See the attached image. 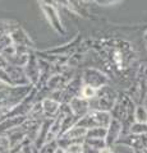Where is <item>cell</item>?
Returning a JSON list of instances; mask_svg holds the SVG:
<instances>
[{
  "label": "cell",
  "mask_w": 147,
  "mask_h": 153,
  "mask_svg": "<svg viewBox=\"0 0 147 153\" xmlns=\"http://www.w3.org/2000/svg\"><path fill=\"white\" fill-rule=\"evenodd\" d=\"M146 124H147V121H146Z\"/></svg>",
  "instance_id": "44dd1931"
},
{
  "label": "cell",
  "mask_w": 147,
  "mask_h": 153,
  "mask_svg": "<svg viewBox=\"0 0 147 153\" xmlns=\"http://www.w3.org/2000/svg\"><path fill=\"white\" fill-rule=\"evenodd\" d=\"M98 153H113V149L110 147H104V148H101L100 151H98Z\"/></svg>",
  "instance_id": "9a60e30c"
},
{
  "label": "cell",
  "mask_w": 147,
  "mask_h": 153,
  "mask_svg": "<svg viewBox=\"0 0 147 153\" xmlns=\"http://www.w3.org/2000/svg\"><path fill=\"white\" fill-rule=\"evenodd\" d=\"M54 153H65V151L63 149V148H56Z\"/></svg>",
  "instance_id": "e0dca14e"
},
{
  "label": "cell",
  "mask_w": 147,
  "mask_h": 153,
  "mask_svg": "<svg viewBox=\"0 0 147 153\" xmlns=\"http://www.w3.org/2000/svg\"><path fill=\"white\" fill-rule=\"evenodd\" d=\"M81 79L83 80L84 84L91 85V87L96 89L104 87L107 83V78L97 69H87L83 74V78H81Z\"/></svg>",
  "instance_id": "3957f363"
},
{
  "label": "cell",
  "mask_w": 147,
  "mask_h": 153,
  "mask_svg": "<svg viewBox=\"0 0 147 153\" xmlns=\"http://www.w3.org/2000/svg\"><path fill=\"white\" fill-rule=\"evenodd\" d=\"M107 133L106 128H92L87 130L86 138H91V139H105Z\"/></svg>",
  "instance_id": "ba28073f"
},
{
  "label": "cell",
  "mask_w": 147,
  "mask_h": 153,
  "mask_svg": "<svg viewBox=\"0 0 147 153\" xmlns=\"http://www.w3.org/2000/svg\"><path fill=\"white\" fill-rule=\"evenodd\" d=\"M42 106V112L46 116H55L59 114V108H60V102L55 101L53 98H47L44 100L41 103Z\"/></svg>",
  "instance_id": "52a82bcc"
},
{
  "label": "cell",
  "mask_w": 147,
  "mask_h": 153,
  "mask_svg": "<svg viewBox=\"0 0 147 153\" xmlns=\"http://www.w3.org/2000/svg\"><path fill=\"white\" fill-rule=\"evenodd\" d=\"M111 114H109L106 111H95L91 110L90 112H87L82 119L75 123V125H78L81 128H84L90 130L92 128H106L110 125L111 123Z\"/></svg>",
  "instance_id": "7a4b0ae2"
},
{
  "label": "cell",
  "mask_w": 147,
  "mask_h": 153,
  "mask_svg": "<svg viewBox=\"0 0 147 153\" xmlns=\"http://www.w3.org/2000/svg\"><path fill=\"white\" fill-rule=\"evenodd\" d=\"M118 100V93L109 85H104V87L98 88L95 97L88 100L90 108L95 110V111H111Z\"/></svg>",
  "instance_id": "6da1fadb"
},
{
  "label": "cell",
  "mask_w": 147,
  "mask_h": 153,
  "mask_svg": "<svg viewBox=\"0 0 147 153\" xmlns=\"http://www.w3.org/2000/svg\"><path fill=\"white\" fill-rule=\"evenodd\" d=\"M97 89L91 87V85H87V84H83L82 88H81V92H79V97H82L84 100H91L92 97H95V94H96Z\"/></svg>",
  "instance_id": "9c48e42d"
},
{
  "label": "cell",
  "mask_w": 147,
  "mask_h": 153,
  "mask_svg": "<svg viewBox=\"0 0 147 153\" xmlns=\"http://www.w3.org/2000/svg\"><path fill=\"white\" fill-rule=\"evenodd\" d=\"M65 153H82L83 151V142H75V143H72L69 144L67 148H64Z\"/></svg>",
  "instance_id": "7c38bea8"
},
{
  "label": "cell",
  "mask_w": 147,
  "mask_h": 153,
  "mask_svg": "<svg viewBox=\"0 0 147 153\" xmlns=\"http://www.w3.org/2000/svg\"><path fill=\"white\" fill-rule=\"evenodd\" d=\"M42 9H44L47 19L50 21V23L53 25V27L55 28V30L58 32L64 33V30H63V27H61V22H60V18H59V14L55 10V8L53 5H42Z\"/></svg>",
  "instance_id": "8992f818"
},
{
  "label": "cell",
  "mask_w": 147,
  "mask_h": 153,
  "mask_svg": "<svg viewBox=\"0 0 147 153\" xmlns=\"http://www.w3.org/2000/svg\"><path fill=\"white\" fill-rule=\"evenodd\" d=\"M113 153H136V151L124 144H116V147H114Z\"/></svg>",
  "instance_id": "5bb4252c"
},
{
  "label": "cell",
  "mask_w": 147,
  "mask_h": 153,
  "mask_svg": "<svg viewBox=\"0 0 147 153\" xmlns=\"http://www.w3.org/2000/svg\"><path fill=\"white\" fill-rule=\"evenodd\" d=\"M84 1H87V0H84Z\"/></svg>",
  "instance_id": "ffe728a7"
},
{
  "label": "cell",
  "mask_w": 147,
  "mask_h": 153,
  "mask_svg": "<svg viewBox=\"0 0 147 153\" xmlns=\"http://www.w3.org/2000/svg\"><path fill=\"white\" fill-rule=\"evenodd\" d=\"M122 134V124L120 121L115 120V119H111V123L110 125L107 126V133H106V137H105V143L107 147L113 146L114 143H116L118 138L120 137Z\"/></svg>",
  "instance_id": "5b68a950"
},
{
  "label": "cell",
  "mask_w": 147,
  "mask_h": 153,
  "mask_svg": "<svg viewBox=\"0 0 147 153\" xmlns=\"http://www.w3.org/2000/svg\"><path fill=\"white\" fill-rule=\"evenodd\" d=\"M69 102H70V110H72L73 115L75 116V119H77V121L79 120V119H82L87 112L91 111L88 101L82 98V97H79V96L72 98Z\"/></svg>",
  "instance_id": "277c9868"
},
{
  "label": "cell",
  "mask_w": 147,
  "mask_h": 153,
  "mask_svg": "<svg viewBox=\"0 0 147 153\" xmlns=\"http://www.w3.org/2000/svg\"><path fill=\"white\" fill-rule=\"evenodd\" d=\"M12 42L13 41H12L10 35H1L0 36V54H1L8 46H10Z\"/></svg>",
  "instance_id": "4fadbf2b"
},
{
  "label": "cell",
  "mask_w": 147,
  "mask_h": 153,
  "mask_svg": "<svg viewBox=\"0 0 147 153\" xmlns=\"http://www.w3.org/2000/svg\"><path fill=\"white\" fill-rule=\"evenodd\" d=\"M145 38H146V40H147V32H146V35H145Z\"/></svg>",
  "instance_id": "ac0fdd59"
},
{
  "label": "cell",
  "mask_w": 147,
  "mask_h": 153,
  "mask_svg": "<svg viewBox=\"0 0 147 153\" xmlns=\"http://www.w3.org/2000/svg\"><path fill=\"white\" fill-rule=\"evenodd\" d=\"M131 134H147V124L146 123H137L134 121L129 128Z\"/></svg>",
  "instance_id": "30bf717a"
},
{
  "label": "cell",
  "mask_w": 147,
  "mask_h": 153,
  "mask_svg": "<svg viewBox=\"0 0 147 153\" xmlns=\"http://www.w3.org/2000/svg\"><path fill=\"white\" fill-rule=\"evenodd\" d=\"M134 120L137 123L147 121V108L145 106H137L134 110Z\"/></svg>",
  "instance_id": "8fae6325"
},
{
  "label": "cell",
  "mask_w": 147,
  "mask_h": 153,
  "mask_svg": "<svg viewBox=\"0 0 147 153\" xmlns=\"http://www.w3.org/2000/svg\"><path fill=\"white\" fill-rule=\"evenodd\" d=\"M42 3V5H54V3L56 0H40Z\"/></svg>",
  "instance_id": "2e32d148"
},
{
  "label": "cell",
  "mask_w": 147,
  "mask_h": 153,
  "mask_svg": "<svg viewBox=\"0 0 147 153\" xmlns=\"http://www.w3.org/2000/svg\"><path fill=\"white\" fill-rule=\"evenodd\" d=\"M91 1H96V3H97V1H98V0H91Z\"/></svg>",
  "instance_id": "d6986e66"
}]
</instances>
